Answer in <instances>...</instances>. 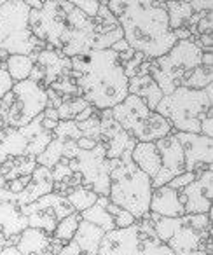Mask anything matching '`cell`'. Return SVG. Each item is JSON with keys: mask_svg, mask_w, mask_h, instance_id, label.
<instances>
[{"mask_svg": "<svg viewBox=\"0 0 213 255\" xmlns=\"http://www.w3.org/2000/svg\"><path fill=\"white\" fill-rule=\"evenodd\" d=\"M28 25L46 47L61 51L68 58L108 49L122 39L121 26L105 4L100 5L98 16L91 18L68 0H47L40 9L30 11Z\"/></svg>", "mask_w": 213, "mask_h": 255, "instance_id": "6da1fadb", "label": "cell"}, {"mask_svg": "<svg viewBox=\"0 0 213 255\" xmlns=\"http://www.w3.org/2000/svg\"><path fill=\"white\" fill-rule=\"evenodd\" d=\"M105 5L117 19L126 44L149 60L163 56L177 44L166 0H106Z\"/></svg>", "mask_w": 213, "mask_h": 255, "instance_id": "7a4b0ae2", "label": "cell"}, {"mask_svg": "<svg viewBox=\"0 0 213 255\" xmlns=\"http://www.w3.org/2000/svg\"><path fill=\"white\" fill-rule=\"evenodd\" d=\"M72 77L79 88V96L93 109L108 110L129 95L128 82L119 54L115 51L98 49L70 58Z\"/></svg>", "mask_w": 213, "mask_h": 255, "instance_id": "3957f363", "label": "cell"}, {"mask_svg": "<svg viewBox=\"0 0 213 255\" xmlns=\"http://www.w3.org/2000/svg\"><path fill=\"white\" fill-rule=\"evenodd\" d=\"M156 236L173 255H212V212L182 217H159L150 213Z\"/></svg>", "mask_w": 213, "mask_h": 255, "instance_id": "277c9868", "label": "cell"}, {"mask_svg": "<svg viewBox=\"0 0 213 255\" xmlns=\"http://www.w3.org/2000/svg\"><path fill=\"white\" fill-rule=\"evenodd\" d=\"M152 196V178L143 173L131 159V150H126L119 159H114L110 170L108 199L128 210L136 220L149 217Z\"/></svg>", "mask_w": 213, "mask_h": 255, "instance_id": "5b68a950", "label": "cell"}, {"mask_svg": "<svg viewBox=\"0 0 213 255\" xmlns=\"http://www.w3.org/2000/svg\"><path fill=\"white\" fill-rule=\"evenodd\" d=\"M156 112L168 119L173 131L199 133L201 119L213 112V84L206 86L205 89H189L180 86L161 98Z\"/></svg>", "mask_w": 213, "mask_h": 255, "instance_id": "8992f818", "label": "cell"}, {"mask_svg": "<svg viewBox=\"0 0 213 255\" xmlns=\"http://www.w3.org/2000/svg\"><path fill=\"white\" fill-rule=\"evenodd\" d=\"M30 7L25 0H9L0 5V60L11 54H30L46 49V44L32 33Z\"/></svg>", "mask_w": 213, "mask_h": 255, "instance_id": "52a82bcc", "label": "cell"}, {"mask_svg": "<svg viewBox=\"0 0 213 255\" xmlns=\"http://www.w3.org/2000/svg\"><path fill=\"white\" fill-rule=\"evenodd\" d=\"M98 255H173V252L156 236L149 215L133 226L103 234Z\"/></svg>", "mask_w": 213, "mask_h": 255, "instance_id": "ba28073f", "label": "cell"}, {"mask_svg": "<svg viewBox=\"0 0 213 255\" xmlns=\"http://www.w3.org/2000/svg\"><path fill=\"white\" fill-rule=\"evenodd\" d=\"M201 56L203 51L196 40H177L166 54L150 60L149 75L157 82L163 95H170L184 86L191 72L201 65Z\"/></svg>", "mask_w": 213, "mask_h": 255, "instance_id": "9c48e42d", "label": "cell"}, {"mask_svg": "<svg viewBox=\"0 0 213 255\" xmlns=\"http://www.w3.org/2000/svg\"><path fill=\"white\" fill-rule=\"evenodd\" d=\"M119 126L136 142H156L173 133V128L156 110H150L138 96L128 95L119 105L110 109Z\"/></svg>", "mask_w": 213, "mask_h": 255, "instance_id": "30bf717a", "label": "cell"}, {"mask_svg": "<svg viewBox=\"0 0 213 255\" xmlns=\"http://www.w3.org/2000/svg\"><path fill=\"white\" fill-rule=\"evenodd\" d=\"M47 107L46 88L32 79L14 82L9 91V103L5 110V123L9 128H23L32 123Z\"/></svg>", "mask_w": 213, "mask_h": 255, "instance_id": "8fae6325", "label": "cell"}, {"mask_svg": "<svg viewBox=\"0 0 213 255\" xmlns=\"http://www.w3.org/2000/svg\"><path fill=\"white\" fill-rule=\"evenodd\" d=\"M70 170L81 173V185L98 196H108L110 189V170L114 159H106L105 147L98 143L91 150L79 149L74 159L67 161Z\"/></svg>", "mask_w": 213, "mask_h": 255, "instance_id": "7c38bea8", "label": "cell"}, {"mask_svg": "<svg viewBox=\"0 0 213 255\" xmlns=\"http://www.w3.org/2000/svg\"><path fill=\"white\" fill-rule=\"evenodd\" d=\"M74 212L75 210L67 201V198L58 192L44 194L42 198L21 206V213L26 217L28 227H35L47 234H53L58 222Z\"/></svg>", "mask_w": 213, "mask_h": 255, "instance_id": "4fadbf2b", "label": "cell"}, {"mask_svg": "<svg viewBox=\"0 0 213 255\" xmlns=\"http://www.w3.org/2000/svg\"><path fill=\"white\" fill-rule=\"evenodd\" d=\"M30 56L33 58V68L28 79L35 81L42 88H49L60 77L72 75V61L61 51L46 47V49L37 51Z\"/></svg>", "mask_w": 213, "mask_h": 255, "instance_id": "5bb4252c", "label": "cell"}, {"mask_svg": "<svg viewBox=\"0 0 213 255\" xmlns=\"http://www.w3.org/2000/svg\"><path fill=\"white\" fill-rule=\"evenodd\" d=\"M28 227L26 217L21 213L18 194H12L5 187L0 189V245L12 247L18 241L23 229Z\"/></svg>", "mask_w": 213, "mask_h": 255, "instance_id": "9a60e30c", "label": "cell"}, {"mask_svg": "<svg viewBox=\"0 0 213 255\" xmlns=\"http://www.w3.org/2000/svg\"><path fill=\"white\" fill-rule=\"evenodd\" d=\"M184 150L185 171L199 175L203 170L212 166L213 163V140L199 133L173 131Z\"/></svg>", "mask_w": 213, "mask_h": 255, "instance_id": "2e32d148", "label": "cell"}, {"mask_svg": "<svg viewBox=\"0 0 213 255\" xmlns=\"http://www.w3.org/2000/svg\"><path fill=\"white\" fill-rule=\"evenodd\" d=\"M180 201L184 205L185 213H210L212 212L213 198V170L212 166L203 170L191 184L178 191Z\"/></svg>", "mask_w": 213, "mask_h": 255, "instance_id": "e0dca14e", "label": "cell"}, {"mask_svg": "<svg viewBox=\"0 0 213 255\" xmlns=\"http://www.w3.org/2000/svg\"><path fill=\"white\" fill-rule=\"evenodd\" d=\"M156 147L161 156V170L156 177L152 178V189L166 185L171 178L185 171V159L184 150H182L180 142L173 133L156 140Z\"/></svg>", "mask_w": 213, "mask_h": 255, "instance_id": "ac0fdd59", "label": "cell"}, {"mask_svg": "<svg viewBox=\"0 0 213 255\" xmlns=\"http://www.w3.org/2000/svg\"><path fill=\"white\" fill-rule=\"evenodd\" d=\"M100 143L105 147L106 159H119L126 150H133L136 140L119 126L108 109L100 110Z\"/></svg>", "mask_w": 213, "mask_h": 255, "instance_id": "d6986e66", "label": "cell"}, {"mask_svg": "<svg viewBox=\"0 0 213 255\" xmlns=\"http://www.w3.org/2000/svg\"><path fill=\"white\" fill-rule=\"evenodd\" d=\"M63 247L65 245L54 240L53 234H47L40 229H35V227L23 229L18 236V241H16V248L21 255H40L46 252H53L58 255Z\"/></svg>", "mask_w": 213, "mask_h": 255, "instance_id": "ffe728a7", "label": "cell"}, {"mask_svg": "<svg viewBox=\"0 0 213 255\" xmlns=\"http://www.w3.org/2000/svg\"><path fill=\"white\" fill-rule=\"evenodd\" d=\"M149 213L159 217H170V219L185 215L184 205H182L177 189H171L170 185H161V187L152 189Z\"/></svg>", "mask_w": 213, "mask_h": 255, "instance_id": "44dd1931", "label": "cell"}, {"mask_svg": "<svg viewBox=\"0 0 213 255\" xmlns=\"http://www.w3.org/2000/svg\"><path fill=\"white\" fill-rule=\"evenodd\" d=\"M53 184L54 182H53V175H51V168L37 164L28 185L18 194L19 206H25V205H28V203L35 201V199L42 198L44 194L53 192Z\"/></svg>", "mask_w": 213, "mask_h": 255, "instance_id": "7402d4cb", "label": "cell"}, {"mask_svg": "<svg viewBox=\"0 0 213 255\" xmlns=\"http://www.w3.org/2000/svg\"><path fill=\"white\" fill-rule=\"evenodd\" d=\"M131 159L150 178L156 177L161 170V156L156 142H136L131 150Z\"/></svg>", "mask_w": 213, "mask_h": 255, "instance_id": "603a6c76", "label": "cell"}, {"mask_svg": "<svg viewBox=\"0 0 213 255\" xmlns=\"http://www.w3.org/2000/svg\"><path fill=\"white\" fill-rule=\"evenodd\" d=\"M128 91L129 95H135L149 107L150 110H156L157 103L163 98V91L159 89L157 82L150 77L149 74L145 75H136V77H131L128 82Z\"/></svg>", "mask_w": 213, "mask_h": 255, "instance_id": "cb8c5ba5", "label": "cell"}, {"mask_svg": "<svg viewBox=\"0 0 213 255\" xmlns=\"http://www.w3.org/2000/svg\"><path fill=\"white\" fill-rule=\"evenodd\" d=\"M103 234H105V231L100 229L98 226L81 219L72 241L77 245L79 250L84 255H98V247H100V241H102Z\"/></svg>", "mask_w": 213, "mask_h": 255, "instance_id": "d4e9b609", "label": "cell"}, {"mask_svg": "<svg viewBox=\"0 0 213 255\" xmlns=\"http://www.w3.org/2000/svg\"><path fill=\"white\" fill-rule=\"evenodd\" d=\"M106 203H108V196H98L95 205H91L89 208H86L84 212H81V219L88 220V222L98 226L100 229H103L105 233L115 229L114 219L108 212H106Z\"/></svg>", "mask_w": 213, "mask_h": 255, "instance_id": "484cf974", "label": "cell"}, {"mask_svg": "<svg viewBox=\"0 0 213 255\" xmlns=\"http://www.w3.org/2000/svg\"><path fill=\"white\" fill-rule=\"evenodd\" d=\"M37 166V159L35 156H16V157H9L2 168H0V175L7 180L18 177H25V175H32L33 170Z\"/></svg>", "mask_w": 213, "mask_h": 255, "instance_id": "4316f807", "label": "cell"}, {"mask_svg": "<svg viewBox=\"0 0 213 255\" xmlns=\"http://www.w3.org/2000/svg\"><path fill=\"white\" fill-rule=\"evenodd\" d=\"M166 11L171 30L189 28L196 14L189 2H177V0H166Z\"/></svg>", "mask_w": 213, "mask_h": 255, "instance_id": "83f0119b", "label": "cell"}, {"mask_svg": "<svg viewBox=\"0 0 213 255\" xmlns=\"http://www.w3.org/2000/svg\"><path fill=\"white\" fill-rule=\"evenodd\" d=\"M4 63L12 82H19L30 77V72L33 68V58L26 54H11L5 58Z\"/></svg>", "mask_w": 213, "mask_h": 255, "instance_id": "f1b7e54d", "label": "cell"}, {"mask_svg": "<svg viewBox=\"0 0 213 255\" xmlns=\"http://www.w3.org/2000/svg\"><path fill=\"white\" fill-rule=\"evenodd\" d=\"M65 198H67V201L70 203L75 212L81 213V212H84L86 208H89L91 205H95L96 199H98V194L89 191V189L82 187V185H79V187L70 189V191L65 194Z\"/></svg>", "mask_w": 213, "mask_h": 255, "instance_id": "f546056e", "label": "cell"}, {"mask_svg": "<svg viewBox=\"0 0 213 255\" xmlns=\"http://www.w3.org/2000/svg\"><path fill=\"white\" fill-rule=\"evenodd\" d=\"M79 222H81V213L79 212H74V213H70V215H67L65 219H61L60 222H58L56 229H54V233H53V238L60 241L61 245H67L68 241L74 238L75 231H77V227H79Z\"/></svg>", "mask_w": 213, "mask_h": 255, "instance_id": "4dcf8cb0", "label": "cell"}, {"mask_svg": "<svg viewBox=\"0 0 213 255\" xmlns=\"http://www.w3.org/2000/svg\"><path fill=\"white\" fill-rule=\"evenodd\" d=\"M91 107L82 96H68L63 100L60 107H58V119L60 121H74L82 110Z\"/></svg>", "mask_w": 213, "mask_h": 255, "instance_id": "1f68e13d", "label": "cell"}, {"mask_svg": "<svg viewBox=\"0 0 213 255\" xmlns=\"http://www.w3.org/2000/svg\"><path fill=\"white\" fill-rule=\"evenodd\" d=\"M213 84V67H205L199 65L198 68L191 72L187 79L184 82V88L189 89H205L206 86Z\"/></svg>", "mask_w": 213, "mask_h": 255, "instance_id": "d6a6232c", "label": "cell"}, {"mask_svg": "<svg viewBox=\"0 0 213 255\" xmlns=\"http://www.w3.org/2000/svg\"><path fill=\"white\" fill-rule=\"evenodd\" d=\"M79 128V131L82 133V136L86 138L95 140L96 143H100V110H95L91 117H88L86 121L75 123Z\"/></svg>", "mask_w": 213, "mask_h": 255, "instance_id": "836d02e7", "label": "cell"}, {"mask_svg": "<svg viewBox=\"0 0 213 255\" xmlns=\"http://www.w3.org/2000/svg\"><path fill=\"white\" fill-rule=\"evenodd\" d=\"M106 212L110 213L112 219H114V224H115V229H122V227H128V226H133V224L136 222V219L131 215V213L128 212V210L121 208V206H117L115 203H112L110 199H108V203H106Z\"/></svg>", "mask_w": 213, "mask_h": 255, "instance_id": "e575fe53", "label": "cell"}, {"mask_svg": "<svg viewBox=\"0 0 213 255\" xmlns=\"http://www.w3.org/2000/svg\"><path fill=\"white\" fill-rule=\"evenodd\" d=\"M51 89H54L56 93H60L63 98H68V96H79V88L75 84V79L72 75H65V77H60L49 86Z\"/></svg>", "mask_w": 213, "mask_h": 255, "instance_id": "d590c367", "label": "cell"}, {"mask_svg": "<svg viewBox=\"0 0 213 255\" xmlns=\"http://www.w3.org/2000/svg\"><path fill=\"white\" fill-rule=\"evenodd\" d=\"M68 2H72L75 7L81 9L84 14L91 16V18L98 16L100 5H102V2H98V0H68Z\"/></svg>", "mask_w": 213, "mask_h": 255, "instance_id": "8d00e7d4", "label": "cell"}, {"mask_svg": "<svg viewBox=\"0 0 213 255\" xmlns=\"http://www.w3.org/2000/svg\"><path fill=\"white\" fill-rule=\"evenodd\" d=\"M196 33L199 35H212L213 33V11L203 12L201 19L196 25Z\"/></svg>", "mask_w": 213, "mask_h": 255, "instance_id": "74e56055", "label": "cell"}, {"mask_svg": "<svg viewBox=\"0 0 213 255\" xmlns=\"http://www.w3.org/2000/svg\"><path fill=\"white\" fill-rule=\"evenodd\" d=\"M196 177H198V175L192 173V171H184V173H180V175H177L175 178H171L166 185H170L171 189H177V191H180L182 187H185L187 184H191Z\"/></svg>", "mask_w": 213, "mask_h": 255, "instance_id": "f35d334b", "label": "cell"}, {"mask_svg": "<svg viewBox=\"0 0 213 255\" xmlns=\"http://www.w3.org/2000/svg\"><path fill=\"white\" fill-rule=\"evenodd\" d=\"M30 178H32V175H25V177H18V178H12V180H7L5 182L4 187L7 189L9 192H12V194H19V192L23 191V189L28 185Z\"/></svg>", "mask_w": 213, "mask_h": 255, "instance_id": "ab89813d", "label": "cell"}, {"mask_svg": "<svg viewBox=\"0 0 213 255\" xmlns=\"http://www.w3.org/2000/svg\"><path fill=\"white\" fill-rule=\"evenodd\" d=\"M12 84H14V82H12V79L9 77L7 68H5V63L0 60V98L11 91Z\"/></svg>", "mask_w": 213, "mask_h": 255, "instance_id": "60d3db41", "label": "cell"}, {"mask_svg": "<svg viewBox=\"0 0 213 255\" xmlns=\"http://www.w3.org/2000/svg\"><path fill=\"white\" fill-rule=\"evenodd\" d=\"M199 135H205L213 138V112L206 114L201 119V126H199Z\"/></svg>", "mask_w": 213, "mask_h": 255, "instance_id": "b9f144b4", "label": "cell"}, {"mask_svg": "<svg viewBox=\"0 0 213 255\" xmlns=\"http://www.w3.org/2000/svg\"><path fill=\"white\" fill-rule=\"evenodd\" d=\"M194 12H206L213 11V0H192L189 2Z\"/></svg>", "mask_w": 213, "mask_h": 255, "instance_id": "7bdbcfd3", "label": "cell"}, {"mask_svg": "<svg viewBox=\"0 0 213 255\" xmlns=\"http://www.w3.org/2000/svg\"><path fill=\"white\" fill-rule=\"evenodd\" d=\"M58 255H84V254H82V252L79 250V247H77V245H75L74 241L70 240L67 245H65L63 248H61V250H60V254H58Z\"/></svg>", "mask_w": 213, "mask_h": 255, "instance_id": "ee69618b", "label": "cell"}, {"mask_svg": "<svg viewBox=\"0 0 213 255\" xmlns=\"http://www.w3.org/2000/svg\"><path fill=\"white\" fill-rule=\"evenodd\" d=\"M98 143L95 142V140L91 138H86V136H81V138L77 140V147L79 149H84V150H91L93 147H96Z\"/></svg>", "mask_w": 213, "mask_h": 255, "instance_id": "f6af8a7d", "label": "cell"}, {"mask_svg": "<svg viewBox=\"0 0 213 255\" xmlns=\"http://www.w3.org/2000/svg\"><path fill=\"white\" fill-rule=\"evenodd\" d=\"M0 255H21V254H19V250L16 248V245H12V247L0 245Z\"/></svg>", "mask_w": 213, "mask_h": 255, "instance_id": "bcb514c9", "label": "cell"}, {"mask_svg": "<svg viewBox=\"0 0 213 255\" xmlns=\"http://www.w3.org/2000/svg\"><path fill=\"white\" fill-rule=\"evenodd\" d=\"M128 47H129V46L126 44V40H124V39H119L115 44H112L110 49H112V51H115V53H122V51H126Z\"/></svg>", "mask_w": 213, "mask_h": 255, "instance_id": "7dc6e473", "label": "cell"}, {"mask_svg": "<svg viewBox=\"0 0 213 255\" xmlns=\"http://www.w3.org/2000/svg\"><path fill=\"white\" fill-rule=\"evenodd\" d=\"M42 114H44V117H47V119L60 121V119H58V110H56V109H51V107H46Z\"/></svg>", "mask_w": 213, "mask_h": 255, "instance_id": "c3c4849f", "label": "cell"}, {"mask_svg": "<svg viewBox=\"0 0 213 255\" xmlns=\"http://www.w3.org/2000/svg\"><path fill=\"white\" fill-rule=\"evenodd\" d=\"M42 116H44V114H42ZM56 124H58V121L47 119V117H42V126L46 128V129H49V131H53L54 128H56Z\"/></svg>", "mask_w": 213, "mask_h": 255, "instance_id": "681fc988", "label": "cell"}, {"mask_svg": "<svg viewBox=\"0 0 213 255\" xmlns=\"http://www.w3.org/2000/svg\"><path fill=\"white\" fill-rule=\"evenodd\" d=\"M44 2H47V0H26V4H28L32 9H40Z\"/></svg>", "mask_w": 213, "mask_h": 255, "instance_id": "f907efd6", "label": "cell"}, {"mask_svg": "<svg viewBox=\"0 0 213 255\" xmlns=\"http://www.w3.org/2000/svg\"><path fill=\"white\" fill-rule=\"evenodd\" d=\"M7 159H9V156H7V154L4 152V149H2V145H0V163L4 164V163H5V161H7Z\"/></svg>", "mask_w": 213, "mask_h": 255, "instance_id": "816d5d0a", "label": "cell"}, {"mask_svg": "<svg viewBox=\"0 0 213 255\" xmlns=\"http://www.w3.org/2000/svg\"><path fill=\"white\" fill-rule=\"evenodd\" d=\"M4 185H5V178L2 177V175H0V189L4 187Z\"/></svg>", "mask_w": 213, "mask_h": 255, "instance_id": "f5cc1de1", "label": "cell"}, {"mask_svg": "<svg viewBox=\"0 0 213 255\" xmlns=\"http://www.w3.org/2000/svg\"><path fill=\"white\" fill-rule=\"evenodd\" d=\"M5 2H9V0H0V5H2V4H5ZM25 2H26V0H25Z\"/></svg>", "mask_w": 213, "mask_h": 255, "instance_id": "db71d44e", "label": "cell"}, {"mask_svg": "<svg viewBox=\"0 0 213 255\" xmlns=\"http://www.w3.org/2000/svg\"><path fill=\"white\" fill-rule=\"evenodd\" d=\"M177 2H192V0H177Z\"/></svg>", "mask_w": 213, "mask_h": 255, "instance_id": "11a10c76", "label": "cell"}, {"mask_svg": "<svg viewBox=\"0 0 213 255\" xmlns=\"http://www.w3.org/2000/svg\"><path fill=\"white\" fill-rule=\"evenodd\" d=\"M98 2H102V4H106V0H98Z\"/></svg>", "mask_w": 213, "mask_h": 255, "instance_id": "9f6ffc18", "label": "cell"}]
</instances>
